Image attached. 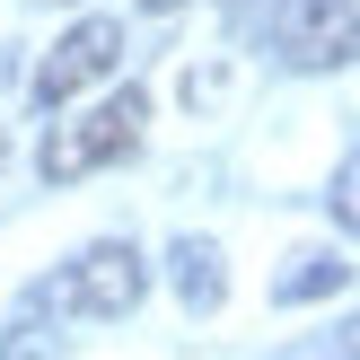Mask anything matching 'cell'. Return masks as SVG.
<instances>
[{"label": "cell", "instance_id": "1", "mask_svg": "<svg viewBox=\"0 0 360 360\" xmlns=\"http://www.w3.org/2000/svg\"><path fill=\"white\" fill-rule=\"evenodd\" d=\"M141 132H150V88H115V97H97V105H79V115L53 123L44 150H35V167H44V185H79V176L132 158Z\"/></svg>", "mask_w": 360, "mask_h": 360}, {"label": "cell", "instance_id": "2", "mask_svg": "<svg viewBox=\"0 0 360 360\" xmlns=\"http://www.w3.org/2000/svg\"><path fill=\"white\" fill-rule=\"evenodd\" d=\"M141 290H150V264H141V246L97 238V246H79V255L62 264V281H35L27 308H53V299H62L70 316H132V308H141Z\"/></svg>", "mask_w": 360, "mask_h": 360}, {"label": "cell", "instance_id": "3", "mask_svg": "<svg viewBox=\"0 0 360 360\" xmlns=\"http://www.w3.org/2000/svg\"><path fill=\"white\" fill-rule=\"evenodd\" d=\"M264 35L290 70H343L360 62V0H273Z\"/></svg>", "mask_w": 360, "mask_h": 360}, {"label": "cell", "instance_id": "4", "mask_svg": "<svg viewBox=\"0 0 360 360\" xmlns=\"http://www.w3.org/2000/svg\"><path fill=\"white\" fill-rule=\"evenodd\" d=\"M115 62H123V18H79V27H62V35H53V53L35 62V105L62 115V105L88 97Z\"/></svg>", "mask_w": 360, "mask_h": 360}, {"label": "cell", "instance_id": "5", "mask_svg": "<svg viewBox=\"0 0 360 360\" xmlns=\"http://www.w3.org/2000/svg\"><path fill=\"white\" fill-rule=\"evenodd\" d=\"M167 281H176V299H185L193 316H211V308L229 299V264H220L211 238H176V246H167Z\"/></svg>", "mask_w": 360, "mask_h": 360}, {"label": "cell", "instance_id": "6", "mask_svg": "<svg viewBox=\"0 0 360 360\" xmlns=\"http://www.w3.org/2000/svg\"><path fill=\"white\" fill-rule=\"evenodd\" d=\"M334 290H352V264L334 255V246H308V255H290V273L273 281V299H281V308H308V299H334Z\"/></svg>", "mask_w": 360, "mask_h": 360}, {"label": "cell", "instance_id": "7", "mask_svg": "<svg viewBox=\"0 0 360 360\" xmlns=\"http://www.w3.org/2000/svg\"><path fill=\"white\" fill-rule=\"evenodd\" d=\"M0 360H62V352H53V334H44V316H35V308H18V326L0 334Z\"/></svg>", "mask_w": 360, "mask_h": 360}, {"label": "cell", "instance_id": "8", "mask_svg": "<svg viewBox=\"0 0 360 360\" xmlns=\"http://www.w3.org/2000/svg\"><path fill=\"white\" fill-rule=\"evenodd\" d=\"M176 88H185V105H193V115H211V105L229 97V62H193Z\"/></svg>", "mask_w": 360, "mask_h": 360}, {"label": "cell", "instance_id": "9", "mask_svg": "<svg viewBox=\"0 0 360 360\" xmlns=\"http://www.w3.org/2000/svg\"><path fill=\"white\" fill-rule=\"evenodd\" d=\"M326 202H334V220H343L352 238H360V150L343 158V167H334V193H326Z\"/></svg>", "mask_w": 360, "mask_h": 360}, {"label": "cell", "instance_id": "10", "mask_svg": "<svg viewBox=\"0 0 360 360\" xmlns=\"http://www.w3.org/2000/svg\"><path fill=\"white\" fill-rule=\"evenodd\" d=\"M141 9H158V18H167V9H185V0H141Z\"/></svg>", "mask_w": 360, "mask_h": 360}, {"label": "cell", "instance_id": "11", "mask_svg": "<svg viewBox=\"0 0 360 360\" xmlns=\"http://www.w3.org/2000/svg\"><path fill=\"white\" fill-rule=\"evenodd\" d=\"M343 343H352V352H343V360H360V334H343Z\"/></svg>", "mask_w": 360, "mask_h": 360}, {"label": "cell", "instance_id": "12", "mask_svg": "<svg viewBox=\"0 0 360 360\" xmlns=\"http://www.w3.org/2000/svg\"><path fill=\"white\" fill-rule=\"evenodd\" d=\"M0 158H9V123H0Z\"/></svg>", "mask_w": 360, "mask_h": 360}]
</instances>
